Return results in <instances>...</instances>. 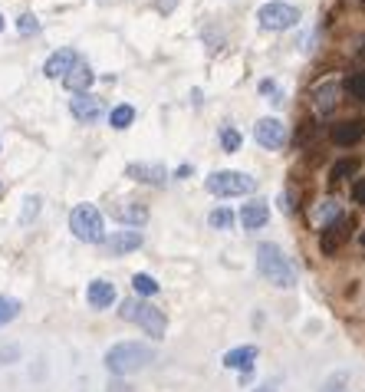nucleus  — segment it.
Instances as JSON below:
<instances>
[{
  "mask_svg": "<svg viewBox=\"0 0 365 392\" xmlns=\"http://www.w3.org/2000/svg\"><path fill=\"white\" fill-rule=\"evenodd\" d=\"M270 221V204L266 202H247L240 208V224L244 231H260Z\"/></svg>",
  "mask_w": 365,
  "mask_h": 392,
  "instance_id": "nucleus-17",
  "label": "nucleus"
},
{
  "mask_svg": "<svg viewBox=\"0 0 365 392\" xmlns=\"http://www.w3.org/2000/svg\"><path fill=\"white\" fill-rule=\"evenodd\" d=\"M207 224L214 231H230V224H234V215L227 211V208H214L211 215H207Z\"/></svg>",
  "mask_w": 365,
  "mask_h": 392,
  "instance_id": "nucleus-25",
  "label": "nucleus"
},
{
  "mask_svg": "<svg viewBox=\"0 0 365 392\" xmlns=\"http://www.w3.org/2000/svg\"><path fill=\"white\" fill-rule=\"evenodd\" d=\"M142 231H115L112 238H105L102 244H105V251L112 254V257H122V254L128 251H139L142 247Z\"/></svg>",
  "mask_w": 365,
  "mask_h": 392,
  "instance_id": "nucleus-15",
  "label": "nucleus"
},
{
  "mask_svg": "<svg viewBox=\"0 0 365 392\" xmlns=\"http://www.w3.org/2000/svg\"><path fill=\"white\" fill-rule=\"evenodd\" d=\"M359 165H362V158H339V162L332 165V172H329V181H346V178H353L355 172H359Z\"/></svg>",
  "mask_w": 365,
  "mask_h": 392,
  "instance_id": "nucleus-21",
  "label": "nucleus"
},
{
  "mask_svg": "<svg viewBox=\"0 0 365 392\" xmlns=\"http://www.w3.org/2000/svg\"><path fill=\"white\" fill-rule=\"evenodd\" d=\"M257 20H260L264 30L280 33V30H290V26L300 24V10H296L293 3H283V0H270V3H264V7L257 10Z\"/></svg>",
  "mask_w": 365,
  "mask_h": 392,
  "instance_id": "nucleus-6",
  "label": "nucleus"
},
{
  "mask_svg": "<svg viewBox=\"0 0 365 392\" xmlns=\"http://www.w3.org/2000/svg\"><path fill=\"white\" fill-rule=\"evenodd\" d=\"M253 139H257V145L260 149H270V152H277V149H283L287 145V126L280 122V119H260L257 126H253Z\"/></svg>",
  "mask_w": 365,
  "mask_h": 392,
  "instance_id": "nucleus-8",
  "label": "nucleus"
},
{
  "mask_svg": "<svg viewBox=\"0 0 365 392\" xmlns=\"http://www.w3.org/2000/svg\"><path fill=\"white\" fill-rule=\"evenodd\" d=\"M119 316L128 320V323H135V327H142L151 340H164V329H168L164 310H158V307L148 304V300L128 297V300H122V307H119Z\"/></svg>",
  "mask_w": 365,
  "mask_h": 392,
  "instance_id": "nucleus-3",
  "label": "nucleus"
},
{
  "mask_svg": "<svg viewBox=\"0 0 365 392\" xmlns=\"http://www.w3.org/2000/svg\"><path fill=\"white\" fill-rule=\"evenodd\" d=\"M112 218L119 224H126V228H142L148 221V208L142 202H122L112 208Z\"/></svg>",
  "mask_w": 365,
  "mask_h": 392,
  "instance_id": "nucleus-14",
  "label": "nucleus"
},
{
  "mask_svg": "<svg viewBox=\"0 0 365 392\" xmlns=\"http://www.w3.org/2000/svg\"><path fill=\"white\" fill-rule=\"evenodd\" d=\"M359 60H365V40H362V50H359Z\"/></svg>",
  "mask_w": 365,
  "mask_h": 392,
  "instance_id": "nucleus-36",
  "label": "nucleus"
},
{
  "mask_svg": "<svg viewBox=\"0 0 365 392\" xmlns=\"http://www.w3.org/2000/svg\"><path fill=\"white\" fill-rule=\"evenodd\" d=\"M257 270H260L273 287H280V291L296 287V270H293L290 257H287L283 247L273 244V240H260V244H257Z\"/></svg>",
  "mask_w": 365,
  "mask_h": 392,
  "instance_id": "nucleus-2",
  "label": "nucleus"
},
{
  "mask_svg": "<svg viewBox=\"0 0 365 392\" xmlns=\"http://www.w3.org/2000/svg\"><path fill=\"white\" fill-rule=\"evenodd\" d=\"M253 392H273V386H260V389H253Z\"/></svg>",
  "mask_w": 365,
  "mask_h": 392,
  "instance_id": "nucleus-35",
  "label": "nucleus"
},
{
  "mask_svg": "<svg viewBox=\"0 0 365 392\" xmlns=\"http://www.w3.org/2000/svg\"><path fill=\"white\" fill-rule=\"evenodd\" d=\"M69 231L83 244H102L105 240V221L96 204H76L69 211Z\"/></svg>",
  "mask_w": 365,
  "mask_h": 392,
  "instance_id": "nucleus-4",
  "label": "nucleus"
},
{
  "mask_svg": "<svg viewBox=\"0 0 365 392\" xmlns=\"http://www.w3.org/2000/svg\"><path fill=\"white\" fill-rule=\"evenodd\" d=\"M17 30H20L24 37H33V33H40V20L33 13H24V17H17Z\"/></svg>",
  "mask_w": 365,
  "mask_h": 392,
  "instance_id": "nucleus-29",
  "label": "nucleus"
},
{
  "mask_svg": "<svg viewBox=\"0 0 365 392\" xmlns=\"http://www.w3.org/2000/svg\"><path fill=\"white\" fill-rule=\"evenodd\" d=\"M86 304L92 307V310H105V307L115 304V284L112 280H92L86 287Z\"/></svg>",
  "mask_w": 365,
  "mask_h": 392,
  "instance_id": "nucleus-16",
  "label": "nucleus"
},
{
  "mask_svg": "<svg viewBox=\"0 0 365 392\" xmlns=\"http://www.w3.org/2000/svg\"><path fill=\"white\" fill-rule=\"evenodd\" d=\"M185 175H191V165H181V168L175 172V178H185Z\"/></svg>",
  "mask_w": 365,
  "mask_h": 392,
  "instance_id": "nucleus-34",
  "label": "nucleus"
},
{
  "mask_svg": "<svg viewBox=\"0 0 365 392\" xmlns=\"http://www.w3.org/2000/svg\"><path fill=\"white\" fill-rule=\"evenodd\" d=\"M260 92H264V96H273V102H283V96H280V86L273 83V79H264V83H260Z\"/></svg>",
  "mask_w": 365,
  "mask_h": 392,
  "instance_id": "nucleus-31",
  "label": "nucleus"
},
{
  "mask_svg": "<svg viewBox=\"0 0 365 392\" xmlns=\"http://www.w3.org/2000/svg\"><path fill=\"white\" fill-rule=\"evenodd\" d=\"M69 113H73L76 122L92 126V122H99V115L105 113V102H102L99 96H92V92H76L73 99H69Z\"/></svg>",
  "mask_w": 365,
  "mask_h": 392,
  "instance_id": "nucleus-9",
  "label": "nucleus"
},
{
  "mask_svg": "<svg viewBox=\"0 0 365 392\" xmlns=\"http://www.w3.org/2000/svg\"><path fill=\"white\" fill-rule=\"evenodd\" d=\"M132 122H135V109H132L128 102H119L112 113H109V126L112 129H128Z\"/></svg>",
  "mask_w": 365,
  "mask_h": 392,
  "instance_id": "nucleus-22",
  "label": "nucleus"
},
{
  "mask_svg": "<svg viewBox=\"0 0 365 392\" xmlns=\"http://www.w3.org/2000/svg\"><path fill=\"white\" fill-rule=\"evenodd\" d=\"M20 300L17 297H0V327H7V323H13L17 316H20Z\"/></svg>",
  "mask_w": 365,
  "mask_h": 392,
  "instance_id": "nucleus-23",
  "label": "nucleus"
},
{
  "mask_svg": "<svg viewBox=\"0 0 365 392\" xmlns=\"http://www.w3.org/2000/svg\"><path fill=\"white\" fill-rule=\"evenodd\" d=\"M204 188L211 191L214 198H240V195H253L257 191V178L234 172V168H221V172H211L204 178Z\"/></svg>",
  "mask_w": 365,
  "mask_h": 392,
  "instance_id": "nucleus-5",
  "label": "nucleus"
},
{
  "mask_svg": "<svg viewBox=\"0 0 365 392\" xmlns=\"http://www.w3.org/2000/svg\"><path fill=\"white\" fill-rule=\"evenodd\" d=\"M329 139L339 149H349V145H359L365 139V119H346V122H336L329 129Z\"/></svg>",
  "mask_w": 365,
  "mask_h": 392,
  "instance_id": "nucleus-11",
  "label": "nucleus"
},
{
  "mask_svg": "<svg viewBox=\"0 0 365 392\" xmlns=\"http://www.w3.org/2000/svg\"><path fill=\"white\" fill-rule=\"evenodd\" d=\"M346 89H349L359 102H365V70L362 73H353V76L346 79Z\"/></svg>",
  "mask_w": 365,
  "mask_h": 392,
  "instance_id": "nucleus-27",
  "label": "nucleus"
},
{
  "mask_svg": "<svg viewBox=\"0 0 365 392\" xmlns=\"http://www.w3.org/2000/svg\"><path fill=\"white\" fill-rule=\"evenodd\" d=\"M359 244H362V247H365V231H362V234H359Z\"/></svg>",
  "mask_w": 365,
  "mask_h": 392,
  "instance_id": "nucleus-37",
  "label": "nucleus"
},
{
  "mask_svg": "<svg viewBox=\"0 0 365 392\" xmlns=\"http://www.w3.org/2000/svg\"><path fill=\"white\" fill-rule=\"evenodd\" d=\"M175 3H178V0H158V10H162V13H171V10H175Z\"/></svg>",
  "mask_w": 365,
  "mask_h": 392,
  "instance_id": "nucleus-33",
  "label": "nucleus"
},
{
  "mask_svg": "<svg viewBox=\"0 0 365 392\" xmlns=\"http://www.w3.org/2000/svg\"><path fill=\"white\" fill-rule=\"evenodd\" d=\"M353 228H355V221L349 215H339L332 224H326V228L319 231V251L326 254H336V251H342V244L349 240V234H353Z\"/></svg>",
  "mask_w": 365,
  "mask_h": 392,
  "instance_id": "nucleus-7",
  "label": "nucleus"
},
{
  "mask_svg": "<svg viewBox=\"0 0 365 392\" xmlns=\"http://www.w3.org/2000/svg\"><path fill=\"white\" fill-rule=\"evenodd\" d=\"M126 175L132 178V181L162 188L164 181H168V168H164L162 162H132V165H126Z\"/></svg>",
  "mask_w": 365,
  "mask_h": 392,
  "instance_id": "nucleus-10",
  "label": "nucleus"
},
{
  "mask_svg": "<svg viewBox=\"0 0 365 392\" xmlns=\"http://www.w3.org/2000/svg\"><path fill=\"white\" fill-rule=\"evenodd\" d=\"M132 287H135L139 297H155V293L162 291V287H158V280L151 277V274H135V277H132Z\"/></svg>",
  "mask_w": 365,
  "mask_h": 392,
  "instance_id": "nucleus-24",
  "label": "nucleus"
},
{
  "mask_svg": "<svg viewBox=\"0 0 365 392\" xmlns=\"http://www.w3.org/2000/svg\"><path fill=\"white\" fill-rule=\"evenodd\" d=\"M257 356H260V350H257L253 343H247V346H234V350H227L224 353V366L237 369V373H253Z\"/></svg>",
  "mask_w": 365,
  "mask_h": 392,
  "instance_id": "nucleus-13",
  "label": "nucleus"
},
{
  "mask_svg": "<svg viewBox=\"0 0 365 392\" xmlns=\"http://www.w3.org/2000/svg\"><path fill=\"white\" fill-rule=\"evenodd\" d=\"M92 83H96V73H92V70H89V63H83V60H79V63L73 66V70H69V73H66L63 76V86L69 89V92H89V86H92Z\"/></svg>",
  "mask_w": 365,
  "mask_h": 392,
  "instance_id": "nucleus-18",
  "label": "nucleus"
},
{
  "mask_svg": "<svg viewBox=\"0 0 365 392\" xmlns=\"http://www.w3.org/2000/svg\"><path fill=\"white\" fill-rule=\"evenodd\" d=\"M240 142H244V139H240V132H237L234 126H224V129H221V149H224V152H237Z\"/></svg>",
  "mask_w": 365,
  "mask_h": 392,
  "instance_id": "nucleus-26",
  "label": "nucleus"
},
{
  "mask_svg": "<svg viewBox=\"0 0 365 392\" xmlns=\"http://www.w3.org/2000/svg\"><path fill=\"white\" fill-rule=\"evenodd\" d=\"M76 63H79V53H76L73 47H63V50H56L50 60L43 63V73H46L50 79H63Z\"/></svg>",
  "mask_w": 365,
  "mask_h": 392,
  "instance_id": "nucleus-12",
  "label": "nucleus"
},
{
  "mask_svg": "<svg viewBox=\"0 0 365 392\" xmlns=\"http://www.w3.org/2000/svg\"><path fill=\"white\" fill-rule=\"evenodd\" d=\"M339 106V86L336 83H323V86L313 89V109L319 115H329Z\"/></svg>",
  "mask_w": 365,
  "mask_h": 392,
  "instance_id": "nucleus-19",
  "label": "nucleus"
},
{
  "mask_svg": "<svg viewBox=\"0 0 365 392\" xmlns=\"http://www.w3.org/2000/svg\"><path fill=\"white\" fill-rule=\"evenodd\" d=\"M40 195H30V198H26L24 202V215H20V224H30V221H33V218L40 215Z\"/></svg>",
  "mask_w": 365,
  "mask_h": 392,
  "instance_id": "nucleus-30",
  "label": "nucleus"
},
{
  "mask_svg": "<svg viewBox=\"0 0 365 392\" xmlns=\"http://www.w3.org/2000/svg\"><path fill=\"white\" fill-rule=\"evenodd\" d=\"M319 392H349V376H346V373L329 376V379L323 382V389H319Z\"/></svg>",
  "mask_w": 365,
  "mask_h": 392,
  "instance_id": "nucleus-28",
  "label": "nucleus"
},
{
  "mask_svg": "<svg viewBox=\"0 0 365 392\" xmlns=\"http://www.w3.org/2000/svg\"><path fill=\"white\" fill-rule=\"evenodd\" d=\"M148 363H155V350L148 343H139V340H126V343H115L105 350V369L112 376H132L145 369Z\"/></svg>",
  "mask_w": 365,
  "mask_h": 392,
  "instance_id": "nucleus-1",
  "label": "nucleus"
},
{
  "mask_svg": "<svg viewBox=\"0 0 365 392\" xmlns=\"http://www.w3.org/2000/svg\"><path fill=\"white\" fill-rule=\"evenodd\" d=\"M0 30H3V17H0Z\"/></svg>",
  "mask_w": 365,
  "mask_h": 392,
  "instance_id": "nucleus-38",
  "label": "nucleus"
},
{
  "mask_svg": "<svg viewBox=\"0 0 365 392\" xmlns=\"http://www.w3.org/2000/svg\"><path fill=\"white\" fill-rule=\"evenodd\" d=\"M353 202L365 208V178H359V181L353 185Z\"/></svg>",
  "mask_w": 365,
  "mask_h": 392,
  "instance_id": "nucleus-32",
  "label": "nucleus"
},
{
  "mask_svg": "<svg viewBox=\"0 0 365 392\" xmlns=\"http://www.w3.org/2000/svg\"><path fill=\"white\" fill-rule=\"evenodd\" d=\"M359 3H362V7H365V0H359Z\"/></svg>",
  "mask_w": 365,
  "mask_h": 392,
  "instance_id": "nucleus-39",
  "label": "nucleus"
},
{
  "mask_svg": "<svg viewBox=\"0 0 365 392\" xmlns=\"http://www.w3.org/2000/svg\"><path fill=\"white\" fill-rule=\"evenodd\" d=\"M342 215V204L336 202V198H323V202H316L313 215H309V221H313V228H326V224H332L336 218Z\"/></svg>",
  "mask_w": 365,
  "mask_h": 392,
  "instance_id": "nucleus-20",
  "label": "nucleus"
}]
</instances>
